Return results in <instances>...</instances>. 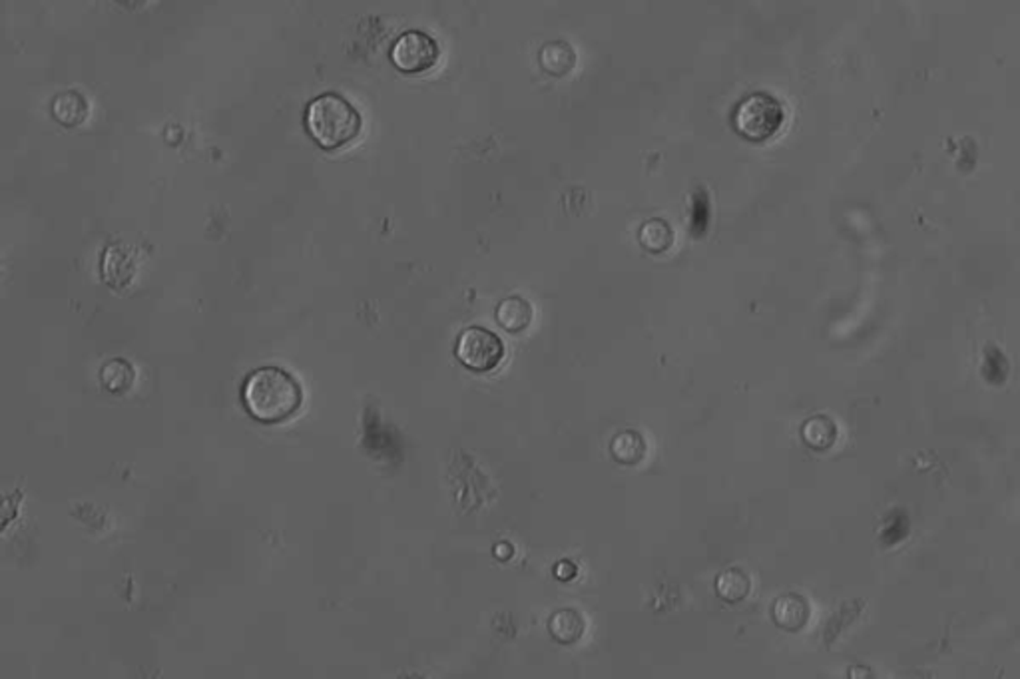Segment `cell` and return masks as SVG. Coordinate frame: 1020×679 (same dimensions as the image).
I'll return each instance as SVG.
<instances>
[{"label":"cell","mask_w":1020,"mask_h":679,"mask_svg":"<svg viewBox=\"0 0 1020 679\" xmlns=\"http://www.w3.org/2000/svg\"><path fill=\"white\" fill-rule=\"evenodd\" d=\"M457 355L465 367L479 370V373H487V370L500 365L504 359V343L497 333L489 331V329L469 327L459 337Z\"/></svg>","instance_id":"cell-4"},{"label":"cell","mask_w":1020,"mask_h":679,"mask_svg":"<svg viewBox=\"0 0 1020 679\" xmlns=\"http://www.w3.org/2000/svg\"><path fill=\"white\" fill-rule=\"evenodd\" d=\"M803 438L809 447L823 450V448H829L836 445V438H837V427L833 420L826 415H819V417H813L809 418L806 425H803Z\"/></svg>","instance_id":"cell-12"},{"label":"cell","mask_w":1020,"mask_h":679,"mask_svg":"<svg viewBox=\"0 0 1020 679\" xmlns=\"http://www.w3.org/2000/svg\"><path fill=\"white\" fill-rule=\"evenodd\" d=\"M556 576H559L560 580H570L576 576V566L570 562H562L556 566Z\"/></svg>","instance_id":"cell-15"},{"label":"cell","mask_w":1020,"mask_h":679,"mask_svg":"<svg viewBox=\"0 0 1020 679\" xmlns=\"http://www.w3.org/2000/svg\"><path fill=\"white\" fill-rule=\"evenodd\" d=\"M540 64L549 74L554 76L569 74L576 64L574 48L569 43H562V40H554V43L544 44L540 50Z\"/></svg>","instance_id":"cell-9"},{"label":"cell","mask_w":1020,"mask_h":679,"mask_svg":"<svg viewBox=\"0 0 1020 679\" xmlns=\"http://www.w3.org/2000/svg\"><path fill=\"white\" fill-rule=\"evenodd\" d=\"M307 128L319 146L337 150L357 138L361 116L352 102L339 94H323L307 108Z\"/></svg>","instance_id":"cell-2"},{"label":"cell","mask_w":1020,"mask_h":679,"mask_svg":"<svg viewBox=\"0 0 1020 679\" xmlns=\"http://www.w3.org/2000/svg\"><path fill=\"white\" fill-rule=\"evenodd\" d=\"M811 615L809 604L799 594H786L774 605V620L783 630L796 632L807 624Z\"/></svg>","instance_id":"cell-6"},{"label":"cell","mask_w":1020,"mask_h":679,"mask_svg":"<svg viewBox=\"0 0 1020 679\" xmlns=\"http://www.w3.org/2000/svg\"><path fill=\"white\" fill-rule=\"evenodd\" d=\"M736 128L748 140H767L781 130L786 110L781 102L769 94H751L736 110Z\"/></svg>","instance_id":"cell-3"},{"label":"cell","mask_w":1020,"mask_h":679,"mask_svg":"<svg viewBox=\"0 0 1020 679\" xmlns=\"http://www.w3.org/2000/svg\"><path fill=\"white\" fill-rule=\"evenodd\" d=\"M441 48L432 36L421 33V30H409L401 34L391 50L393 64L407 74H421L427 72L439 62Z\"/></svg>","instance_id":"cell-5"},{"label":"cell","mask_w":1020,"mask_h":679,"mask_svg":"<svg viewBox=\"0 0 1020 679\" xmlns=\"http://www.w3.org/2000/svg\"><path fill=\"white\" fill-rule=\"evenodd\" d=\"M118 3H122V5H126V6H132V5H134V3H136V0H118Z\"/></svg>","instance_id":"cell-17"},{"label":"cell","mask_w":1020,"mask_h":679,"mask_svg":"<svg viewBox=\"0 0 1020 679\" xmlns=\"http://www.w3.org/2000/svg\"><path fill=\"white\" fill-rule=\"evenodd\" d=\"M245 407L263 423H280L290 418L302 405V389L297 380L280 367L257 369L243 387Z\"/></svg>","instance_id":"cell-1"},{"label":"cell","mask_w":1020,"mask_h":679,"mask_svg":"<svg viewBox=\"0 0 1020 679\" xmlns=\"http://www.w3.org/2000/svg\"><path fill=\"white\" fill-rule=\"evenodd\" d=\"M716 590L721 600H726L728 604H738L749 594L751 580L746 572H741L738 568H729L724 574H719V578L716 582Z\"/></svg>","instance_id":"cell-11"},{"label":"cell","mask_w":1020,"mask_h":679,"mask_svg":"<svg viewBox=\"0 0 1020 679\" xmlns=\"http://www.w3.org/2000/svg\"><path fill=\"white\" fill-rule=\"evenodd\" d=\"M640 240H642L646 250H650L654 253H660V251H666L668 247L672 245L674 233H672V230H669V225L666 221L652 220L642 228Z\"/></svg>","instance_id":"cell-14"},{"label":"cell","mask_w":1020,"mask_h":679,"mask_svg":"<svg viewBox=\"0 0 1020 679\" xmlns=\"http://www.w3.org/2000/svg\"><path fill=\"white\" fill-rule=\"evenodd\" d=\"M499 323L510 333H520L532 323V305L522 297H509L497 309Z\"/></svg>","instance_id":"cell-8"},{"label":"cell","mask_w":1020,"mask_h":679,"mask_svg":"<svg viewBox=\"0 0 1020 679\" xmlns=\"http://www.w3.org/2000/svg\"><path fill=\"white\" fill-rule=\"evenodd\" d=\"M549 630L554 640H559L560 644H574L582 637L586 624L584 617L576 610H560L550 617Z\"/></svg>","instance_id":"cell-10"},{"label":"cell","mask_w":1020,"mask_h":679,"mask_svg":"<svg viewBox=\"0 0 1020 679\" xmlns=\"http://www.w3.org/2000/svg\"><path fill=\"white\" fill-rule=\"evenodd\" d=\"M53 116L66 128L80 126L88 116V102L76 90L60 92L53 102Z\"/></svg>","instance_id":"cell-7"},{"label":"cell","mask_w":1020,"mask_h":679,"mask_svg":"<svg viewBox=\"0 0 1020 679\" xmlns=\"http://www.w3.org/2000/svg\"><path fill=\"white\" fill-rule=\"evenodd\" d=\"M494 552H497V556H499L500 560H509V558H510V554H512V546H510V544H507V542H502L500 546H497V550H494Z\"/></svg>","instance_id":"cell-16"},{"label":"cell","mask_w":1020,"mask_h":679,"mask_svg":"<svg viewBox=\"0 0 1020 679\" xmlns=\"http://www.w3.org/2000/svg\"><path fill=\"white\" fill-rule=\"evenodd\" d=\"M612 455L622 465H638L646 455L644 438L634 430H624L612 440Z\"/></svg>","instance_id":"cell-13"}]
</instances>
